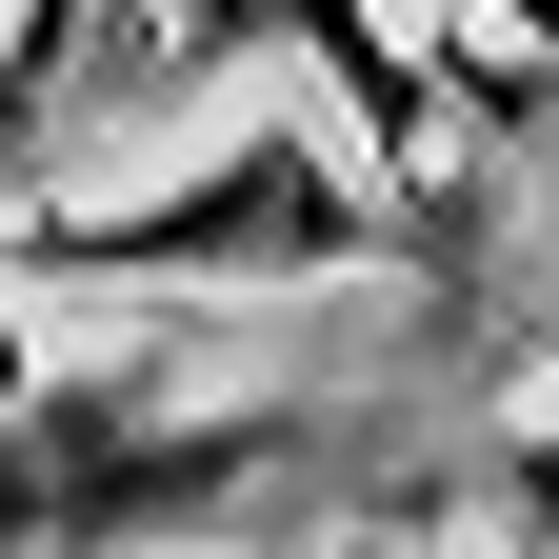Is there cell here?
Listing matches in <instances>:
<instances>
[{
    "label": "cell",
    "instance_id": "obj_4",
    "mask_svg": "<svg viewBox=\"0 0 559 559\" xmlns=\"http://www.w3.org/2000/svg\"><path fill=\"white\" fill-rule=\"evenodd\" d=\"M440 21H500V40L539 60V81H559V0H440Z\"/></svg>",
    "mask_w": 559,
    "mask_h": 559
},
{
    "label": "cell",
    "instance_id": "obj_3",
    "mask_svg": "<svg viewBox=\"0 0 559 559\" xmlns=\"http://www.w3.org/2000/svg\"><path fill=\"white\" fill-rule=\"evenodd\" d=\"M120 21V0H21V21H0V200L40 180V140L81 120V40Z\"/></svg>",
    "mask_w": 559,
    "mask_h": 559
},
{
    "label": "cell",
    "instance_id": "obj_1",
    "mask_svg": "<svg viewBox=\"0 0 559 559\" xmlns=\"http://www.w3.org/2000/svg\"><path fill=\"white\" fill-rule=\"evenodd\" d=\"M400 260V180L320 160V120H240L160 200H60L21 221V280H360Z\"/></svg>",
    "mask_w": 559,
    "mask_h": 559
},
{
    "label": "cell",
    "instance_id": "obj_2",
    "mask_svg": "<svg viewBox=\"0 0 559 559\" xmlns=\"http://www.w3.org/2000/svg\"><path fill=\"white\" fill-rule=\"evenodd\" d=\"M260 21H280V40H320V100L360 120V160H380V180H419V160H440V100H419V40L380 21V0H260Z\"/></svg>",
    "mask_w": 559,
    "mask_h": 559
}]
</instances>
